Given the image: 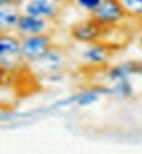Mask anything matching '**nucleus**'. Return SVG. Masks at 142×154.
Wrapping results in <instances>:
<instances>
[{"label": "nucleus", "mask_w": 142, "mask_h": 154, "mask_svg": "<svg viewBox=\"0 0 142 154\" xmlns=\"http://www.w3.org/2000/svg\"><path fill=\"white\" fill-rule=\"evenodd\" d=\"M18 15H20V9L17 3L0 6V32H14Z\"/></svg>", "instance_id": "obj_9"}, {"label": "nucleus", "mask_w": 142, "mask_h": 154, "mask_svg": "<svg viewBox=\"0 0 142 154\" xmlns=\"http://www.w3.org/2000/svg\"><path fill=\"white\" fill-rule=\"evenodd\" d=\"M8 76H9V72H6L3 67H0V87L5 85V82H6Z\"/></svg>", "instance_id": "obj_13"}, {"label": "nucleus", "mask_w": 142, "mask_h": 154, "mask_svg": "<svg viewBox=\"0 0 142 154\" xmlns=\"http://www.w3.org/2000/svg\"><path fill=\"white\" fill-rule=\"evenodd\" d=\"M52 48H54V40L49 32L20 37V54H21V60L25 63V66H29L38 61Z\"/></svg>", "instance_id": "obj_1"}, {"label": "nucleus", "mask_w": 142, "mask_h": 154, "mask_svg": "<svg viewBox=\"0 0 142 154\" xmlns=\"http://www.w3.org/2000/svg\"><path fill=\"white\" fill-rule=\"evenodd\" d=\"M25 63L20 54V37L14 32H0V67L15 73Z\"/></svg>", "instance_id": "obj_2"}, {"label": "nucleus", "mask_w": 142, "mask_h": 154, "mask_svg": "<svg viewBox=\"0 0 142 154\" xmlns=\"http://www.w3.org/2000/svg\"><path fill=\"white\" fill-rule=\"evenodd\" d=\"M81 57H83L86 64L93 66V67H96V66H104L107 63V60L110 58V48L107 45H104L103 41L89 43Z\"/></svg>", "instance_id": "obj_8"}, {"label": "nucleus", "mask_w": 142, "mask_h": 154, "mask_svg": "<svg viewBox=\"0 0 142 154\" xmlns=\"http://www.w3.org/2000/svg\"><path fill=\"white\" fill-rule=\"evenodd\" d=\"M106 31L107 29L103 28L99 23H96L93 18H87L84 21L74 25L72 29H70V35H72L74 40L84 43V45H89V43L101 41V37Z\"/></svg>", "instance_id": "obj_6"}, {"label": "nucleus", "mask_w": 142, "mask_h": 154, "mask_svg": "<svg viewBox=\"0 0 142 154\" xmlns=\"http://www.w3.org/2000/svg\"><path fill=\"white\" fill-rule=\"evenodd\" d=\"M52 31V21L46 20L41 17L29 15V14H21L18 15L17 25L14 28V34L18 37H26V35H35V34H51Z\"/></svg>", "instance_id": "obj_5"}, {"label": "nucleus", "mask_w": 142, "mask_h": 154, "mask_svg": "<svg viewBox=\"0 0 142 154\" xmlns=\"http://www.w3.org/2000/svg\"><path fill=\"white\" fill-rule=\"evenodd\" d=\"M64 64H66V54L61 49L54 46L44 57H41L38 61H35V63H32L29 66L31 67H38L40 73L51 75V73L60 72L64 67Z\"/></svg>", "instance_id": "obj_7"}, {"label": "nucleus", "mask_w": 142, "mask_h": 154, "mask_svg": "<svg viewBox=\"0 0 142 154\" xmlns=\"http://www.w3.org/2000/svg\"><path fill=\"white\" fill-rule=\"evenodd\" d=\"M90 18H93L103 28L109 29L119 26L125 18H128V15L119 0H101L98 8L90 14Z\"/></svg>", "instance_id": "obj_3"}, {"label": "nucleus", "mask_w": 142, "mask_h": 154, "mask_svg": "<svg viewBox=\"0 0 142 154\" xmlns=\"http://www.w3.org/2000/svg\"><path fill=\"white\" fill-rule=\"evenodd\" d=\"M15 3L21 14L41 17L51 21H55L60 17L64 6L60 0H15Z\"/></svg>", "instance_id": "obj_4"}, {"label": "nucleus", "mask_w": 142, "mask_h": 154, "mask_svg": "<svg viewBox=\"0 0 142 154\" xmlns=\"http://www.w3.org/2000/svg\"><path fill=\"white\" fill-rule=\"evenodd\" d=\"M99 92L96 90H89V92H84L78 96V104L80 105H90L93 102H96L99 99Z\"/></svg>", "instance_id": "obj_12"}, {"label": "nucleus", "mask_w": 142, "mask_h": 154, "mask_svg": "<svg viewBox=\"0 0 142 154\" xmlns=\"http://www.w3.org/2000/svg\"><path fill=\"white\" fill-rule=\"evenodd\" d=\"M69 2H72L80 11H83V12L90 15L95 9L98 8V5L101 3V0H69Z\"/></svg>", "instance_id": "obj_11"}, {"label": "nucleus", "mask_w": 142, "mask_h": 154, "mask_svg": "<svg viewBox=\"0 0 142 154\" xmlns=\"http://www.w3.org/2000/svg\"><path fill=\"white\" fill-rule=\"evenodd\" d=\"M11 3H15V0H0V6H6Z\"/></svg>", "instance_id": "obj_14"}, {"label": "nucleus", "mask_w": 142, "mask_h": 154, "mask_svg": "<svg viewBox=\"0 0 142 154\" xmlns=\"http://www.w3.org/2000/svg\"><path fill=\"white\" fill-rule=\"evenodd\" d=\"M137 45H139V48L142 49V32L137 35Z\"/></svg>", "instance_id": "obj_15"}, {"label": "nucleus", "mask_w": 142, "mask_h": 154, "mask_svg": "<svg viewBox=\"0 0 142 154\" xmlns=\"http://www.w3.org/2000/svg\"><path fill=\"white\" fill-rule=\"evenodd\" d=\"M130 18L142 20V0H119Z\"/></svg>", "instance_id": "obj_10"}]
</instances>
